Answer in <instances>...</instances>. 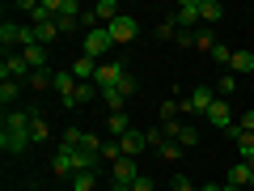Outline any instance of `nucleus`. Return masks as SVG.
I'll return each mask as SVG.
<instances>
[{
    "label": "nucleus",
    "mask_w": 254,
    "mask_h": 191,
    "mask_svg": "<svg viewBox=\"0 0 254 191\" xmlns=\"http://www.w3.org/2000/svg\"><path fill=\"white\" fill-rule=\"evenodd\" d=\"M34 145L30 140V110H4V123H0V149L4 153H26Z\"/></svg>",
    "instance_id": "nucleus-1"
},
{
    "label": "nucleus",
    "mask_w": 254,
    "mask_h": 191,
    "mask_svg": "<svg viewBox=\"0 0 254 191\" xmlns=\"http://www.w3.org/2000/svg\"><path fill=\"white\" fill-rule=\"evenodd\" d=\"M34 77V68L26 64V55L21 51H4V64H0V81H30Z\"/></svg>",
    "instance_id": "nucleus-2"
},
{
    "label": "nucleus",
    "mask_w": 254,
    "mask_h": 191,
    "mask_svg": "<svg viewBox=\"0 0 254 191\" xmlns=\"http://www.w3.org/2000/svg\"><path fill=\"white\" fill-rule=\"evenodd\" d=\"M110 47H115V38H110V30L102 26V30H89V34H85V47H81V55H89V60H106V51Z\"/></svg>",
    "instance_id": "nucleus-3"
},
{
    "label": "nucleus",
    "mask_w": 254,
    "mask_h": 191,
    "mask_svg": "<svg viewBox=\"0 0 254 191\" xmlns=\"http://www.w3.org/2000/svg\"><path fill=\"white\" fill-rule=\"evenodd\" d=\"M212 102H216V90H212V85H195V90H190V98L178 102V106H182V115H208Z\"/></svg>",
    "instance_id": "nucleus-4"
},
{
    "label": "nucleus",
    "mask_w": 254,
    "mask_h": 191,
    "mask_svg": "<svg viewBox=\"0 0 254 191\" xmlns=\"http://www.w3.org/2000/svg\"><path fill=\"white\" fill-rule=\"evenodd\" d=\"M106 30H110V38H115V47H123V43H131V38L140 34V21L131 17V13H119Z\"/></svg>",
    "instance_id": "nucleus-5"
},
{
    "label": "nucleus",
    "mask_w": 254,
    "mask_h": 191,
    "mask_svg": "<svg viewBox=\"0 0 254 191\" xmlns=\"http://www.w3.org/2000/svg\"><path fill=\"white\" fill-rule=\"evenodd\" d=\"M161 132L170 140H178L182 149H195V145H199V127H195V123H178V119H174V123H161Z\"/></svg>",
    "instance_id": "nucleus-6"
},
{
    "label": "nucleus",
    "mask_w": 254,
    "mask_h": 191,
    "mask_svg": "<svg viewBox=\"0 0 254 191\" xmlns=\"http://www.w3.org/2000/svg\"><path fill=\"white\" fill-rule=\"evenodd\" d=\"M203 119H208L216 132H233V106H229V98H216V102L208 106V115H203Z\"/></svg>",
    "instance_id": "nucleus-7"
},
{
    "label": "nucleus",
    "mask_w": 254,
    "mask_h": 191,
    "mask_svg": "<svg viewBox=\"0 0 254 191\" xmlns=\"http://www.w3.org/2000/svg\"><path fill=\"white\" fill-rule=\"evenodd\" d=\"M136 174H140V162H136V157H119V162L110 166L115 187H131V183H136Z\"/></svg>",
    "instance_id": "nucleus-8"
},
{
    "label": "nucleus",
    "mask_w": 254,
    "mask_h": 191,
    "mask_svg": "<svg viewBox=\"0 0 254 191\" xmlns=\"http://www.w3.org/2000/svg\"><path fill=\"white\" fill-rule=\"evenodd\" d=\"M51 174H60V179H68V183H72L76 166H72V149H68V145H60V149L51 153Z\"/></svg>",
    "instance_id": "nucleus-9"
},
{
    "label": "nucleus",
    "mask_w": 254,
    "mask_h": 191,
    "mask_svg": "<svg viewBox=\"0 0 254 191\" xmlns=\"http://www.w3.org/2000/svg\"><path fill=\"white\" fill-rule=\"evenodd\" d=\"M76 85H81V81H76L72 73H55V85H51V90L60 94L64 106H76Z\"/></svg>",
    "instance_id": "nucleus-10"
},
{
    "label": "nucleus",
    "mask_w": 254,
    "mask_h": 191,
    "mask_svg": "<svg viewBox=\"0 0 254 191\" xmlns=\"http://www.w3.org/2000/svg\"><path fill=\"white\" fill-rule=\"evenodd\" d=\"M98 68H102L98 60H89V55H76V60H72V68H68V73H72L76 81H85V85H93V81H98Z\"/></svg>",
    "instance_id": "nucleus-11"
},
{
    "label": "nucleus",
    "mask_w": 254,
    "mask_h": 191,
    "mask_svg": "<svg viewBox=\"0 0 254 191\" xmlns=\"http://www.w3.org/2000/svg\"><path fill=\"white\" fill-rule=\"evenodd\" d=\"M195 21H203V17H199V0H182L178 13H174V26L187 30V26H195Z\"/></svg>",
    "instance_id": "nucleus-12"
},
{
    "label": "nucleus",
    "mask_w": 254,
    "mask_h": 191,
    "mask_svg": "<svg viewBox=\"0 0 254 191\" xmlns=\"http://www.w3.org/2000/svg\"><path fill=\"white\" fill-rule=\"evenodd\" d=\"M119 149H123V157H140V153L148 149V140H144V132H136V127H131V132L119 140Z\"/></svg>",
    "instance_id": "nucleus-13"
},
{
    "label": "nucleus",
    "mask_w": 254,
    "mask_h": 191,
    "mask_svg": "<svg viewBox=\"0 0 254 191\" xmlns=\"http://www.w3.org/2000/svg\"><path fill=\"white\" fill-rule=\"evenodd\" d=\"M229 73H233V77H250V73H254V51H233Z\"/></svg>",
    "instance_id": "nucleus-14"
},
{
    "label": "nucleus",
    "mask_w": 254,
    "mask_h": 191,
    "mask_svg": "<svg viewBox=\"0 0 254 191\" xmlns=\"http://www.w3.org/2000/svg\"><path fill=\"white\" fill-rule=\"evenodd\" d=\"M106 127H110V140H123L127 132H131V119H127V110H119V115H106Z\"/></svg>",
    "instance_id": "nucleus-15"
},
{
    "label": "nucleus",
    "mask_w": 254,
    "mask_h": 191,
    "mask_svg": "<svg viewBox=\"0 0 254 191\" xmlns=\"http://www.w3.org/2000/svg\"><path fill=\"white\" fill-rule=\"evenodd\" d=\"M21 55H26V64L34 68V73H43V68H47V47H43V43H30V47H21Z\"/></svg>",
    "instance_id": "nucleus-16"
},
{
    "label": "nucleus",
    "mask_w": 254,
    "mask_h": 191,
    "mask_svg": "<svg viewBox=\"0 0 254 191\" xmlns=\"http://www.w3.org/2000/svg\"><path fill=\"white\" fill-rule=\"evenodd\" d=\"M47 136H51V127H47V119L38 115V110H30V140H34V145H43Z\"/></svg>",
    "instance_id": "nucleus-17"
},
{
    "label": "nucleus",
    "mask_w": 254,
    "mask_h": 191,
    "mask_svg": "<svg viewBox=\"0 0 254 191\" xmlns=\"http://www.w3.org/2000/svg\"><path fill=\"white\" fill-rule=\"evenodd\" d=\"M0 43H4V51L9 47H21V26L17 21H0Z\"/></svg>",
    "instance_id": "nucleus-18"
},
{
    "label": "nucleus",
    "mask_w": 254,
    "mask_h": 191,
    "mask_svg": "<svg viewBox=\"0 0 254 191\" xmlns=\"http://www.w3.org/2000/svg\"><path fill=\"white\" fill-rule=\"evenodd\" d=\"M199 17L208 21V26H216V21L225 17V4H220V0H199Z\"/></svg>",
    "instance_id": "nucleus-19"
},
{
    "label": "nucleus",
    "mask_w": 254,
    "mask_h": 191,
    "mask_svg": "<svg viewBox=\"0 0 254 191\" xmlns=\"http://www.w3.org/2000/svg\"><path fill=\"white\" fill-rule=\"evenodd\" d=\"M30 26H34V34H38V43H55V38H60V21H30Z\"/></svg>",
    "instance_id": "nucleus-20"
},
{
    "label": "nucleus",
    "mask_w": 254,
    "mask_h": 191,
    "mask_svg": "<svg viewBox=\"0 0 254 191\" xmlns=\"http://www.w3.org/2000/svg\"><path fill=\"white\" fill-rule=\"evenodd\" d=\"M250 179H254L250 162H237L233 170H229V179H225V183H233V187H250Z\"/></svg>",
    "instance_id": "nucleus-21"
},
{
    "label": "nucleus",
    "mask_w": 254,
    "mask_h": 191,
    "mask_svg": "<svg viewBox=\"0 0 254 191\" xmlns=\"http://www.w3.org/2000/svg\"><path fill=\"white\" fill-rule=\"evenodd\" d=\"M17 94H21V81H0V106H4V110H13Z\"/></svg>",
    "instance_id": "nucleus-22"
},
{
    "label": "nucleus",
    "mask_w": 254,
    "mask_h": 191,
    "mask_svg": "<svg viewBox=\"0 0 254 191\" xmlns=\"http://www.w3.org/2000/svg\"><path fill=\"white\" fill-rule=\"evenodd\" d=\"M98 162H102V157L89 153V149H72V166H76V174H81V170H93Z\"/></svg>",
    "instance_id": "nucleus-23"
},
{
    "label": "nucleus",
    "mask_w": 254,
    "mask_h": 191,
    "mask_svg": "<svg viewBox=\"0 0 254 191\" xmlns=\"http://www.w3.org/2000/svg\"><path fill=\"white\" fill-rule=\"evenodd\" d=\"M233 94H237V77L225 68V73L216 77V98H233Z\"/></svg>",
    "instance_id": "nucleus-24"
},
{
    "label": "nucleus",
    "mask_w": 254,
    "mask_h": 191,
    "mask_svg": "<svg viewBox=\"0 0 254 191\" xmlns=\"http://www.w3.org/2000/svg\"><path fill=\"white\" fill-rule=\"evenodd\" d=\"M102 102H106L110 115H119V110L127 106V94H123V90H102Z\"/></svg>",
    "instance_id": "nucleus-25"
},
{
    "label": "nucleus",
    "mask_w": 254,
    "mask_h": 191,
    "mask_svg": "<svg viewBox=\"0 0 254 191\" xmlns=\"http://www.w3.org/2000/svg\"><path fill=\"white\" fill-rule=\"evenodd\" d=\"M93 187H98V174H93V170L72 174V191H93Z\"/></svg>",
    "instance_id": "nucleus-26"
},
{
    "label": "nucleus",
    "mask_w": 254,
    "mask_h": 191,
    "mask_svg": "<svg viewBox=\"0 0 254 191\" xmlns=\"http://www.w3.org/2000/svg\"><path fill=\"white\" fill-rule=\"evenodd\" d=\"M26 85H30V90H51V85H55V73H51V68H43V73H34Z\"/></svg>",
    "instance_id": "nucleus-27"
},
{
    "label": "nucleus",
    "mask_w": 254,
    "mask_h": 191,
    "mask_svg": "<svg viewBox=\"0 0 254 191\" xmlns=\"http://www.w3.org/2000/svg\"><path fill=\"white\" fill-rule=\"evenodd\" d=\"M157 153H161V157H165V162H178V157H182V153H187V149H182V145H178V140H165V145H161V149H157Z\"/></svg>",
    "instance_id": "nucleus-28"
},
{
    "label": "nucleus",
    "mask_w": 254,
    "mask_h": 191,
    "mask_svg": "<svg viewBox=\"0 0 254 191\" xmlns=\"http://www.w3.org/2000/svg\"><path fill=\"white\" fill-rule=\"evenodd\" d=\"M93 98H102V90H98V85H76V106H81V102H93Z\"/></svg>",
    "instance_id": "nucleus-29"
},
{
    "label": "nucleus",
    "mask_w": 254,
    "mask_h": 191,
    "mask_svg": "<svg viewBox=\"0 0 254 191\" xmlns=\"http://www.w3.org/2000/svg\"><path fill=\"white\" fill-rule=\"evenodd\" d=\"M212 47H216L212 30H199V34H195V51H212Z\"/></svg>",
    "instance_id": "nucleus-30"
},
{
    "label": "nucleus",
    "mask_w": 254,
    "mask_h": 191,
    "mask_svg": "<svg viewBox=\"0 0 254 191\" xmlns=\"http://www.w3.org/2000/svg\"><path fill=\"white\" fill-rule=\"evenodd\" d=\"M212 60H216V64H225V68H229V60H233V51H229L225 43H216V47H212Z\"/></svg>",
    "instance_id": "nucleus-31"
},
{
    "label": "nucleus",
    "mask_w": 254,
    "mask_h": 191,
    "mask_svg": "<svg viewBox=\"0 0 254 191\" xmlns=\"http://www.w3.org/2000/svg\"><path fill=\"white\" fill-rule=\"evenodd\" d=\"M170 191H199V183H190V179H182V174H178V179L170 183Z\"/></svg>",
    "instance_id": "nucleus-32"
},
{
    "label": "nucleus",
    "mask_w": 254,
    "mask_h": 191,
    "mask_svg": "<svg viewBox=\"0 0 254 191\" xmlns=\"http://www.w3.org/2000/svg\"><path fill=\"white\" fill-rule=\"evenodd\" d=\"M131 191H153V179H148V174H136V183H131Z\"/></svg>",
    "instance_id": "nucleus-33"
},
{
    "label": "nucleus",
    "mask_w": 254,
    "mask_h": 191,
    "mask_svg": "<svg viewBox=\"0 0 254 191\" xmlns=\"http://www.w3.org/2000/svg\"><path fill=\"white\" fill-rule=\"evenodd\" d=\"M233 127H242V132H254V110H246V115L242 119H237V123Z\"/></svg>",
    "instance_id": "nucleus-34"
},
{
    "label": "nucleus",
    "mask_w": 254,
    "mask_h": 191,
    "mask_svg": "<svg viewBox=\"0 0 254 191\" xmlns=\"http://www.w3.org/2000/svg\"><path fill=\"white\" fill-rule=\"evenodd\" d=\"M157 38H174V17H170V21H161V26H157Z\"/></svg>",
    "instance_id": "nucleus-35"
},
{
    "label": "nucleus",
    "mask_w": 254,
    "mask_h": 191,
    "mask_svg": "<svg viewBox=\"0 0 254 191\" xmlns=\"http://www.w3.org/2000/svg\"><path fill=\"white\" fill-rule=\"evenodd\" d=\"M199 191H225V187H216V183H199Z\"/></svg>",
    "instance_id": "nucleus-36"
},
{
    "label": "nucleus",
    "mask_w": 254,
    "mask_h": 191,
    "mask_svg": "<svg viewBox=\"0 0 254 191\" xmlns=\"http://www.w3.org/2000/svg\"><path fill=\"white\" fill-rule=\"evenodd\" d=\"M225 191H246V187H233V183H225Z\"/></svg>",
    "instance_id": "nucleus-37"
},
{
    "label": "nucleus",
    "mask_w": 254,
    "mask_h": 191,
    "mask_svg": "<svg viewBox=\"0 0 254 191\" xmlns=\"http://www.w3.org/2000/svg\"><path fill=\"white\" fill-rule=\"evenodd\" d=\"M110 191H131V187H110Z\"/></svg>",
    "instance_id": "nucleus-38"
},
{
    "label": "nucleus",
    "mask_w": 254,
    "mask_h": 191,
    "mask_svg": "<svg viewBox=\"0 0 254 191\" xmlns=\"http://www.w3.org/2000/svg\"><path fill=\"white\" fill-rule=\"evenodd\" d=\"M21 191H30V187H21Z\"/></svg>",
    "instance_id": "nucleus-39"
}]
</instances>
